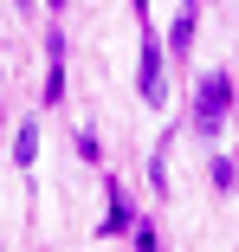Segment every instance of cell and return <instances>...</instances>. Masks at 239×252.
Here are the masks:
<instances>
[{
  "label": "cell",
  "instance_id": "6da1fadb",
  "mask_svg": "<svg viewBox=\"0 0 239 252\" xmlns=\"http://www.w3.org/2000/svg\"><path fill=\"white\" fill-rule=\"evenodd\" d=\"M226 110H233V78L226 71H207L201 91H194V136H220Z\"/></svg>",
  "mask_w": 239,
  "mask_h": 252
},
{
  "label": "cell",
  "instance_id": "7a4b0ae2",
  "mask_svg": "<svg viewBox=\"0 0 239 252\" xmlns=\"http://www.w3.org/2000/svg\"><path fill=\"white\" fill-rule=\"evenodd\" d=\"M136 91H142V104H168V71H162V39L149 32V20H142V59H136Z\"/></svg>",
  "mask_w": 239,
  "mask_h": 252
},
{
  "label": "cell",
  "instance_id": "3957f363",
  "mask_svg": "<svg viewBox=\"0 0 239 252\" xmlns=\"http://www.w3.org/2000/svg\"><path fill=\"white\" fill-rule=\"evenodd\" d=\"M194 26H201V7H194V0H187V7L175 13V26H168V39H162V52L187 59V52H194Z\"/></svg>",
  "mask_w": 239,
  "mask_h": 252
},
{
  "label": "cell",
  "instance_id": "277c9868",
  "mask_svg": "<svg viewBox=\"0 0 239 252\" xmlns=\"http://www.w3.org/2000/svg\"><path fill=\"white\" fill-rule=\"evenodd\" d=\"M13 162H20V168H32V162H39V117H26V123H20V142H13Z\"/></svg>",
  "mask_w": 239,
  "mask_h": 252
},
{
  "label": "cell",
  "instance_id": "5b68a950",
  "mask_svg": "<svg viewBox=\"0 0 239 252\" xmlns=\"http://www.w3.org/2000/svg\"><path fill=\"white\" fill-rule=\"evenodd\" d=\"M129 226V194L123 188H110V214H104V233H123Z\"/></svg>",
  "mask_w": 239,
  "mask_h": 252
},
{
  "label": "cell",
  "instance_id": "8992f818",
  "mask_svg": "<svg viewBox=\"0 0 239 252\" xmlns=\"http://www.w3.org/2000/svg\"><path fill=\"white\" fill-rule=\"evenodd\" d=\"M39 104H65V65L45 71V91H39Z\"/></svg>",
  "mask_w": 239,
  "mask_h": 252
},
{
  "label": "cell",
  "instance_id": "52a82bcc",
  "mask_svg": "<svg viewBox=\"0 0 239 252\" xmlns=\"http://www.w3.org/2000/svg\"><path fill=\"white\" fill-rule=\"evenodd\" d=\"M207 175H213V188H233V181H239V168H233V162H226V156H220V162H213V168H207Z\"/></svg>",
  "mask_w": 239,
  "mask_h": 252
},
{
  "label": "cell",
  "instance_id": "ba28073f",
  "mask_svg": "<svg viewBox=\"0 0 239 252\" xmlns=\"http://www.w3.org/2000/svg\"><path fill=\"white\" fill-rule=\"evenodd\" d=\"M78 156H84V162H97V156H104V149H97V129H78Z\"/></svg>",
  "mask_w": 239,
  "mask_h": 252
},
{
  "label": "cell",
  "instance_id": "9c48e42d",
  "mask_svg": "<svg viewBox=\"0 0 239 252\" xmlns=\"http://www.w3.org/2000/svg\"><path fill=\"white\" fill-rule=\"evenodd\" d=\"M136 252H155V226H136Z\"/></svg>",
  "mask_w": 239,
  "mask_h": 252
},
{
  "label": "cell",
  "instance_id": "30bf717a",
  "mask_svg": "<svg viewBox=\"0 0 239 252\" xmlns=\"http://www.w3.org/2000/svg\"><path fill=\"white\" fill-rule=\"evenodd\" d=\"M45 7H65V0H45Z\"/></svg>",
  "mask_w": 239,
  "mask_h": 252
},
{
  "label": "cell",
  "instance_id": "8fae6325",
  "mask_svg": "<svg viewBox=\"0 0 239 252\" xmlns=\"http://www.w3.org/2000/svg\"><path fill=\"white\" fill-rule=\"evenodd\" d=\"M13 7H32V0H13Z\"/></svg>",
  "mask_w": 239,
  "mask_h": 252
}]
</instances>
